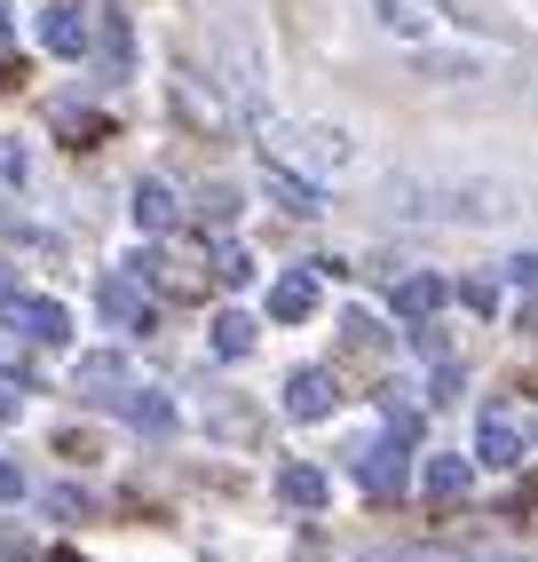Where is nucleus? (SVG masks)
I'll return each mask as SVG.
<instances>
[{
	"mask_svg": "<svg viewBox=\"0 0 538 562\" xmlns=\"http://www.w3.org/2000/svg\"><path fill=\"white\" fill-rule=\"evenodd\" d=\"M507 278H515V285H538V254H515V261H507Z\"/></svg>",
	"mask_w": 538,
	"mask_h": 562,
	"instance_id": "c756f323",
	"label": "nucleus"
},
{
	"mask_svg": "<svg viewBox=\"0 0 538 562\" xmlns=\"http://www.w3.org/2000/svg\"><path fill=\"white\" fill-rule=\"evenodd\" d=\"M0 499H24V468L16 460H0Z\"/></svg>",
	"mask_w": 538,
	"mask_h": 562,
	"instance_id": "c85d7f7f",
	"label": "nucleus"
},
{
	"mask_svg": "<svg viewBox=\"0 0 538 562\" xmlns=\"http://www.w3.org/2000/svg\"><path fill=\"white\" fill-rule=\"evenodd\" d=\"M278 499H285V507H325V468L285 460V468H278Z\"/></svg>",
	"mask_w": 538,
	"mask_h": 562,
	"instance_id": "2eb2a0df",
	"label": "nucleus"
},
{
	"mask_svg": "<svg viewBox=\"0 0 538 562\" xmlns=\"http://www.w3.org/2000/svg\"><path fill=\"white\" fill-rule=\"evenodd\" d=\"M459 302H468L475 317H491V310H498V285H491V278H468V285H459Z\"/></svg>",
	"mask_w": 538,
	"mask_h": 562,
	"instance_id": "b1692460",
	"label": "nucleus"
},
{
	"mask_svg": "<svg viewBox=\"0 0 538 562\" xmlns=\"http://www.w3.org/2000/svg\"><path fill=\"white\" fill-rule=\"evenodd\" d=\"M530 443H538V428H530Z\"/></svg>",
	"mask_w": 538,
	"mask_h": 562,
	"instance_id": "c9c22d12",
	"label": "nucleus"
},
{
	"mask_svg": "<svg viewBox=\"0 0 538 562\" xmlns=\"http://www.w3.org/2000/svg\"><path fill=\"white\" fill-rule=\"evenodd\" d=\"M468 483H475V460H459V452H428V468H419V492H428L436 507H459Z\"/></svg>",
	"mask_w": 538,
	"mask_h": 562,
	"instance_id": "423d86ee",
	"label": "nucleus"
},
{
	"mask_svg": "<svg viewBox=\"0 0 538 562\" xmlns=\"http://www.w3.org/2000/svg\"><path fill=\"white\" fill-rule=\"evenodd\" d=\"M32 175V159H24V143L9 135V143H0V182H24Z\"/></svg>",
	"mask_w": 538,
	"mask_h": 562,
	"instance_id": "393cba45",
	"label": "nucleus"
},
{
	"mask_svg": "<svg viewBox=\"0 0 538 562\" xmlns=\"http://www.w3.org/2000/svg\"><path fill=\"white\" fill-rule=\"evenodd\" d=\"M310 310H317V278L310 270H293V278L269 285V317H278V325H301Z\"/></svg>",
	"mask_w": 538,
	"mask_h": 562,
	"instance_id": "4468645a",
	"label": "nucleus"
},
{
	"mask_svg": "<svg viewBox=\"0 0 538 562\" xmlns=\"http://www.w3.org/2000/svg\"><path fill=\"white\" fill-rule=\"evenodd\" d=\"M48 562H80V554H48Z\"/></svg>",
	"mask_w": 538,
	"mask_h": 562,
	"instance_id": "f704fd0d",
	"label": "nucleus"
},
{
	"mask_svg": "<svg viewBox=\"0 0 538 562\" xmlns=\"http://www.w3.org/2000/svg\"><path fill=\"white\" fill-rule=\"evenodd\" d=\"M0 325L24 333V341H41V349H64V341H71L64 302H41V293H9V302H0Z\"/></svg>",
	"mask_w": 538,
	"mask_h": 562,
	"instance_id": "7ed1b4c3",
	"label": "nucleus"
},
{
	"mask_svg": "<svg viewBox=\"0 0 538 562\" xmlns=\"http://www.w3.org/2000/svg\"><path fill=\"white\" fill-rule=\"evenodd\" d=\"M380 412H389V436H404V443L419 436V412L404 404V389H380Z\"/></svg>",
	"mask_w": 538,
	"mask_h": 562,
	"instance_id": "aec40b11",
	"label": "nucleus"
},
{
	"mask_svg": "<svg viewBox=\"0 0 538 562\" xmlns=\"http://www.w3.org/2000/svg\"><path fill=\"white\" fill-rule=\"evenodd\" d=\"M41 48H48V56H88V9L56 0V9L41 16Z\"/></svg>",
	"mask_w": 538,
	"mask_h": 562,
	"instance_id": "1a4fd4ad",
	"label": "nucleus"
},
{
	"mask_svg": "<svg viewBox=\"0 0 538 562\" xmlns=\"http://www.w3.org/2000/svg\"><path fill=\"white\" fill-rule=\"evenodd\" d=\"M261 182H269V199H278L285 214H325V191H317V182H301L285 159H269V175H261Z\"/></svg>",
	"mask_w": 538,
	"mask_h": 562,
	"instance_id": "f8f14e48",
	"label": "nucleus"
},
{
	"mask_svg": "<svg viewBox=\"0 0 538 562\" xmlns=\"http://www.w3.org/2000/svg\"><path fill=\"white\" fill-rule=\"evenodd\" d=\"M333 404H340V381H333L325 364H301L293 381H285V412H293V420H325Z\"/></svg>",
	"mask_w": 538,
	"mask_h": 562,
	"instance_id": "20e7f679",
	"label": "nucleus"
},
{
	"mask_svg": "<svg viewBox=\"0 0 538 562\" xmlns=\"http://www.w3.org/2000/svg\"><path fill=\"white\" fill-rule=\"evenodd\" d=\"M111 412H120L127 428H143V436H167V428H175V404H167L159 389H120V396H111Z\"/></svg>",
	"mask_w": 538,
	"mask_h": 562,
	"instance_id": "6e6552de",
	"label": "nucleus"
},
{
	"mask_svg": "<svg viewBox=\"0 0 538 562\" xmlns=\"http://www.w3.org/2000/svg\"><path fill=\"white\" fill-rule=\"evenodd\" d=\"M175 222H182V206H175V191H167V182H135V231L167 238Z\"/></svg>",
	"mask_w": 538,
	"mask_h": 562,
	"instance_id": "ddd939ff",
	"label": "nucleus"
},
{
	"mask_svg": "<svg viewBox=\"0 0 538 562\" xmlns=\"http://www.w3.org/2000/svg\"><path fill=\"white\" fill-rule=\"evenodd\" d=\"M48 515H88V492H71V483H64V492H48Z\"/></svg>",
	"mask_w": 538,
	"mask_h": 562,
	"instance_id": "a878e982",
	"label": "nucleus"
},
{
	"mask_svg": "<svg viewBox=\"0 0 538 562\" xmlns=\"http://www.w3.org/2000/svg\"><path fill=\"white\" fill-rule=\"evenodd\" d=\"M254 349V317L246 310H222L214 317V357H246Z\"/></svg>",
	"mask_w": 538,
	"mask_h": 562,
	"instance_id": "dca6fc26",
	"label": "nucleus"
},
{
	"mask_svg": "<svg viewBox=\"0 0 538 562\" xmlns=\"http://www.w3.org/2000/svg\"><path fill=\"white\" fill-rule=\"evenodd\" d=\"M261 135H269V159H285V167H317V175L357 167V151H349V135H340V127H285V120H261Z\"/></svg>",
	"mask_w": 538,
	"mask_h": 562,
	"instance_id": "f257e3e1",
	"label": "nucleus"
},
{
	"mask_svg": "<svg viewBox=\"0 0 538 562\" xmlns=\"http://www.w3.org/2000/svg\"><path fill=\"white\" fill-rule=\"evenodd\" d=\"M349 349H365V357H380V341H389V333H380V317H365V310H349Z\"/></svg>",
	"mask_w": 538,
	"mask_h": 562,
	"instance_id": "4be33fe9",
	"label": "nucleus"
},
{
	"mask_svg": "<svg viewBox=\"0 0 538 562\" xmlns=\"http://www.w3.org/2000/svg\"><path fill=\"white\" fill-rule=\"evenodd\" d=\"M16 412H24V396H16L9 381H0V428H9V420H16Z\"/></svg>",
	"mask_w": 538,
	"mask_h": 562,
	"instance_id": "2f4dec72",
	"label": "nucleus"
},
{
	"mask_svg": "<svg viewBox=\"0 0 538 562\" xmlns=\"http://www.w3.org/2000/svg\"><path fill=\"white\" fill-rule=\"evenodd\" d=\"M9 41H16V24H9V9H0V56H9Z\"/></svg>",
	"mask_w": 538,
	"mask_h": 562,
	"instance_id": "72a5a7b5",
	"label": "nucleus"
},
{
	"mask_svg": "<svg viewBox=\"0 0 538 562\" xmlns=\"http://www.w3.org/2000/svg\"><path fill=\"white\" fill-rule=\"evenodd\" d=\"M229 214H238V191H229V182H206V191H199V222H214V231H222Z\"/></svg>",
	"mask_w": 538,
	"mask_h": 562,
	"instance_id": "6ab92c4d",
	"label": "nucleus"
},
{
	"mask_svg": "<svg viewBox=\"0 0 538 562\" xmlns=\"http://www.w3.org/2000/svg\"><path fill=\"white\" fill-rule=\"evenodd\" d=\"M71 389H80V396H96V404H111V396L127 389V357H111V349L80 357V372H71Z\"/></svg>",
	"mask_w": 538,
	"mask_h": 562,
	"instance_id": "9b49d317",
	"label": "nucleus"
},
{
	"mask_svg": "<svg viewBox=\"0 0 538 562\" xmlns=\"http://www.w3.org/2000/svg\"><path fill=\"white\" fill-rule=\"evenodd\" d=\"M365 562H436V554H365Z\"/></svg>",
	"mask_w": 538,
	"mask_h": 562,
	"instance_id": "473e14b6",
	"label": "nucleus"
},
{
	"mask_svg": "<svg viewBox=\"0 0 538 562\" xmlns=\"http://www.w3.org/2000/svg\"><path fill=\"white\" fill-rule=\"evenodd\" d=\"M419 71H428V80H475L468 56H419Z\"/></svg>",
	"mask_w": 538,
	"mask_h": 562,
	"instance_id": "5701e85b",
	"label": "nucleus"
},
{
	"mask_svg": "<svg viewBox=\"0 0 538 562\" xmlns=\"http://www.w3.org/2000/svg\"><path fill=\"white\" fill-rule=\"evenodd\" d=\"M357 483H365V499H404L412 492V443L404 436H380L357 452Z\"/></svg>",
	"mask_w": 538,
	"mask_h": 562,
	"instance_id": "f03ea898",
	"label": "nucleus"
},
{
	"mask_svg": "<svg viewBox=\"0 0 538 562\" xmlns=\"http://www.w3.org/2000/svg\"><path fill=\"white\" fill-rule=\"evenodd\" d=\"M103 56H111V71H127V24H111V32H103Z\"/></svg>",
	"mask_w": 538,
	"mask_h": 562,
	"instance_id": "cd10ccee",
	"label": "nucleus"
},
{
	"mask_svg": "<svg viewBox=\"0 0 538 562\" xmlns=\"http://www.w3.org/2000/svg\"><path fill=\"white\" fill-rule=\"evenodd\" d=\"M475 468H491V475L523 468V428L498 420V412H483V428H475Z\"/></svg>",
	"mask_w": 538,
	"mask_h": 562,
	"instance_id": "39448f33",
	"label": "nucleus"
},
{
	"mask_svg": "<svg viewBox=\"0 0 538 562\" xmlns=\"http://www.w3.org/2000/svg\"><path fill=\"white\" fill-rule=\"evenodd\" d=\"M246 278H254V254L222 238V246H214V285H246Z\"/></svg>",
	"mask_w": 538,
	"mask_h": 562,
	"instance_id": "a211bd4d",
	"label": "nucleus"
},
{
	"mask_svg": "<svg viewBox=\"0 0 538 562\" xmlns=\"http://www.w3.org/2000/svg\"><path fill=\"white\" fill-rule=\"evenodd\" d=\"M372 9H380V24H389V32H404V41H419V32L436 24L428 9H419V0H372Z\"/></svg>",
	"mask_w": 538,
	"mask_h": 562,
	"instance_id": "f3484780",
	"label": "nucleus"
},
{
	"mask_svg": "<svg viewBox=\"0 0 538 562\" xmlns=\"http://www.w3.org/2000/svg\"><path fill=\"white\" fill-rule=\"evenodd\" d=\"M175 103H182L199 127H222V111H214V95H199V80H175Z\"/></svg>",
	"mask_w": 538,
	"mask_h": 562,
	"instance_id": "412c9836",
	"label": "nucleus"
},
{
	"mask_svg": "<svg viewBox=\"0 0 538 562\" xmlns=\"http://www.w3.org/2000/svg\"><path fill=\"white\" fill-rule=\"evenodd\" d=\"M451 302V285L436 278V270H412V278H396V317H412V325H428L436 310Z\"/></svg>",
	"mask_w": 538,
	"mask_h": 562,
	"instance_id": "9d476101",
	"label": "nucleus"
},
{
	"mask_svg": "<svg viewBox=\"0 0 538 562\" xmlns=\"http://www.w3.org/2000/svg\"><path fill=\"white\" fill-rule=\"evenodd\" d=\"M468 562H530V554H515V547H475Z\"/></svg>",
	"mask_w": 538,
	"mask_h": 562,
	"instance_id": "7c9ffc66",
	"label": "nucleus"
},
{
	"mask_svg": "<svg viewBox=\"0 0 538 562\" xmlns=\"http://www.w3.org/2000/svg\"><path fill=\"white\" fill-rule=\"evenodd\" d=\"M451 396H459V364L444 357V364H436V396H428V404H451Z\"/></svg>",
	"mask_w": 538,
	"mask_h": 562,
	"instance_id": "bb28decb",
	"label": "nucleus"
},
{
	"mask_svg": "<svg viewBox=\"0 0 538 562\" xmlns=\"http://www.w3.org/2000/svg\"><path fill=\"white\" fill-rule=\"evenodd\" d=\"M96 302H103V317H111V325H127V333H135V325H150V302H143V278H135V270H111V278L96 285Z\"/></svg>",
	"mask_w": 538,
	"mask_h": 562,
	"instance_id": "0eeeda50",
	"label": "nucleus"
}]
</instances>
